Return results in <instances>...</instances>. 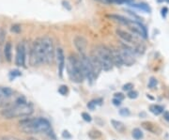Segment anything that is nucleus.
<instances>
[{"mask_svg": "<svg viewBox=\"0 0 169 140\" xmlns=\"http://www.w3.org/2000/svg\"><path fill=\"white\" fill-rule=\"evenodd\" d=\"M32 113L33 106L30 104H28L24 97L17 98L13 104L9 105L6 108H3L1 111V115L5 119H8L28 117Z\"/></svg>", "mask_w": 169, "mask_h": 140, "instance_id": "obj_1", "label": "nucleus"}, {"mask_svg": "<svg viewBox=\"0 0 169 140\" xmlns=\"http://www.w3.org/2000/svg\"><path fill=\"white\" fill-rule=\"evenodd\" d=\"M19 127L24 133L29 134H49L52 131L50 122L43 118L25 119L19 122Z\"/></svg>", "mask_w": 169, "mask_h": 140, "instance_id": "obj_2", "label": "nucleus"}, {"mask_svg": "<svg viewBox=\"0 0 169 140\" xmlns=\"http://www.w3.org/2000/svg\"><path fill=\"white\" fill-rule=\"evenodd\" d=\"M66 68L70 79L74 83H82L85 79V76L82 70V65L79 56L75 55L69 56L67 59Z\"/></svg>", "mask_w": 169, "mask_h": 140, "instance_id": "obj_3", "label": "nucleus"}, {"mask_svg": "<svg viewBox=\"0 0 169 140\" xmlns=\"http://www.w3.org/2000/svg\"><path fill=\"white\" fill-rule=\"evenodd\" d=\"M92 53L95 55V56L97 57V59L101 63V68H103V71H111L113 69L114 63H113V60H112V56H111L110 48H108L105 45L100 44V45H97L94 48Z\"/></svg>", "mask_w": 169, "mask_h": 140, "instance_id": "obj_4", "label": "nucleus"}, {"mask_svg": "<svg viewBox=\"0 0 169 140\" xmlns=\"http://www.w3.org/2000/svg\"><path fill=\"white\" fill-rule=\"evenodd\" d=\"M29 62L32 66H39L45 63L44 52L41 42V38H38L33 41L30 48V56Z\"/></svg>", "mask_w": 169, "mask_h": 140, "instance_id": "obj_5", "label": "nucleus"}, {"mask_svg": "<svg viewBox=\"0 0 169 140\" xmlns=\"http://www.w3.org/2000/svg\"><path fill=\"white\" fill-rule=\"evenodd\" d=\"M41 42L43 46V52H44L45 63L52 64L56 57V49L53 40L49 36H44L41 38Z\"/></svg>", "mask_w": 169, "mask_h": 140, "instance_id": "obj_6", "label": "nucleus"}, {"mask_svg": "<svg viewBox=\"0 0 169 140\" xmlns=\"http://www.w3.org/2000/svg\"><path fill=\"white\" fill-rule=\"evenodd\" d=\"M79 59L81 61L82 70H83L85 79L88 80L89 84H92L96 80V78H97V76H96L94 70L92 68V65L90 63L89 57L86 55H84V56H79Z\"/></svg>", "mask_w": 169, "mask_h": 140, "instance_id": "obj_7", "label": "nucleus"}, {"mask_svg": "<svg viewBox=\"0 0 169 140\" xmlns=\"http://www.w3.org/2000/svg\"><path fill=\"white\" fill-rule=\"evenodd\" d=\"M26 44L24 42H19L16 47L15 64L18 67H24L26 64Z\"/></svg>", "mask_w": 169, "mask_h": 140, "instance_id": "obj_8", "label": "nucleus"}, {"mask_svg": "<svg viewBox=\"0 0 169 140\" xmlns=\"http://www.w3.org/2000/svg\"><path fill=\"white\" fill-rule=\"evenodd\" d=\"M126 26L129 27L130 30H132L133 33L135 34H138L139 36H141L142 38L146 39L148 36V33H147V29L143 25H141L140 23L138 22H135L133 20H129L126 24Z\"/></svg>", "mask_w": 169, "mask_h": 140, "instance_id": "obj_9", "label": "nucleus"}, {"mask_svg": "<svg viewBox=\"0 0 169 140\" xmlns=\"http://www.w3.org/2000/svg\"><path fill=\"white\" fill-rule=\"evenodd\" d=\"M73 44L76 48V50L79 52L80 56L86 55V47H88V41L86 40L82 36L77 35L73 39Z\"/></svg>", "mask_w": 169, "mask_h": 140, "instance_id": "obj_10", "label": "nucleus"}, {"mask_svg": "<svg viewBox=\"0 0 169 140\" xmlns=\"http://www.w3.org/2000/svg\"><path fill=\"white\" fill-rule=\"evenodd\" d=\"M116 33L117 35L121 39L122 41H125V43L128 45H136L137 44V41H136V38H135L133 34L129 33L125 30L122 29H117L116 30Z\"/></svg>", "mask_w": 169, "mask_h": 140, "instance_id": "obj_11", "label": "nucleus"}, {"mask_svg": "<svg viewBox=\"0 0 169 140\" xmlns=\"http://www.w3.org/2000/svg\"><path fill=\"white\" fill-rule=\"evenodd\" d=\"M56 59L57 61V68H58L59 76H63V71L65 68V55L62 48H57L56 50Z\"/></svg>", "mask_w": 169, "mask_h": 140, "instance_id": "obj_12", "label": "nucleus"}, {"mask_svg": "<svg viewBox=\"0 0 169 140\" xmlns=\"http://www.w3.org/2000/svg\"><path fill=\"white\" fill-rule=\"evenodd\" d=\"M110 51H111V56H112L114 66L121 67L123 63H122V59H121V56H120L118 49V48H110Z\"/></svg>", "mask_w": 169, "mask_h": 140, "instance_id": "obj_13", "label": "nucleus"}, {"mask_svg": "<svg viewBox=\"0 0 169 140\" xmlns=\"http://www.w3.org/2000/svg\"><path fill=\"white\" fill-rule=\"evenodd\" d=\"M88 57H89L90 63H91V65H92V68H93V70H94L95 74H96V76L98 77L99 74H100V72L103 71L101 65V63L99 62V60L97 59V57L95 56V55L93 54V53H91V55H90Z\"/></svg>", "mask_w": 169, "mask_h": 140, "instance_id": "obj_14", "label": "nucleus"}, {"mask_svg": "<svg viewBox=\"0 0 169 140\" xmlns=\"http://www.w3.org/2000/svg\"><path fill=\"white\" fill-rule=\"evenodd\" d=\"M142 127L148 131L149 133H152L154 134H158L161 133V128L158 127L157 124H154L153 122H150V121H145L142 123Z\"/></svg>", "mask_w": 169, "mask_h": 140, "instance_id": "obj_15", "label": "nucleus"}, {"mask_svg": "<svg viewBox=\"0 0 169 140\" xmlns=\"http://www.w3.org/2000/svg\"><path fill=\"white\" fill-rule=\"evenodd\" d=\"M4 55H5V59L7 61L11 62V57H12V45L11 43L8 41L6 42V44L4 46Z\"/></svg>", "mask_w": 169, "mask_h": 140, "instance_id": "obj_16", "label": "nucleus"}, {"mask_svg": "<svg viewBox=\"0 0 169 140\" xmlns=\"http://www.w3.org/2000/svg\"><path fill=\"white\" fill-rule=\"evenodd\" d=\"M111 124H112L113 128L118 133H124L125 130H126V126L124 125V123L119 121V120L111 119Z\"/></svg>", "mask_w": 169, "mask_h": 140, "instance_id": "obj_17", "label": "nucleus"}, {"mask_svg": "<svg viewBox=\"0 0 169 140\" xmlns=\"http://www.w3.org/2000/svg\"><path fill=\"white\" fill-rule=\"evenodd\" d=\"M101 4L104 5H112V4H123V3H129L131 0H96Z\"/></svg>", "mask_w": 169, "mask_h": 140, "instance_id": "obj_18", "label": "nucleus"}, {"mask_svg": "<svg viewBox=\"0 0 169 140\" xmlns=\"http://www.w3.org/2000/svg\"><path fill=\"white\" fill-rule=\"evenodd\" d=\"M149 111H150L152 114L158 116V115L163 113V107L158 104H152L149 106Z\"/></svg>", "mask_w": 169, "mask_h": 140, "instance_id": "obj_19", "label": "nucleus"}, {"mask_svg": "<svg viewBox=\"0 0 169 140\" xmlns=\"http://www.w3.org/2000/svg\"><path fill=\"white\" fill-rule=\"evenodd\" d=\"M132 136H133V137L135 140H140V139H142L144 137V134H143L142 131L140 129H138V128H135V129L133 130Z\"/></svg>", "mask_w": 169, "mask_h": 140, "instance_id": "obj_20", "label": "nucleus"}, {"mask_svg": "<svg viewBox=\"0 0 169 140\" xmlns=\"http://www.w3.org/2000/svg\"><path fill=\"white\" fill-rule=\"evenodd\" d=\"M13 90L9 88H3L0 86V97L2 95H9V96H13Z\"/></svg>", "mask_w": 169, "mask_h": 140, "instance_id": "obj_21", "label": "nucleus"}, {"mask_svg": "<svg viewBox=\"0 0 169 140\" xmlns=\"http://www.w3.org/2000/svg\"><path fill=\"white\" fill-rule=\"evenodd\" d=\"M88 136L91 138V139H98V138H101V133L98 130H91L90 132H88Z\"/></svg>", "mask_w": 169, "mask_h": 140, "instance_id": "obj_22", "label": "nucleus"}, {"mask_svg": "<svg viewBox=\"0 0 169 140\" xmlns=\"http://www.w3.org/2000/svg\"><path fill=\"white\" fill-rule=\"evenodd\" d=\"M99 102H101V99H99V100H92L91 102H89L88 104V108H89L90 110H94L96 106H97L98 104H101V103H99Z\"/></svg>", "mask_w": 169, "mask_h": 140, "instance_id": "obj_23", "label": "nucleus"}, {"mask_svg": "<svg viewBox=\"0 0 169 140\" xmlns=\"http://www.w3.org/2000/svg\"><path fill=\"white\" fill-rule=\"evenodd\" d=\"M133 6L135 7V8H137V9H143V11H148V12L150 11V9H149V7L148 6L147 4H145V3L134 4V5H133Z\"/></svg>", "mask_w": 169, "mask_h": 140, "instance_id": "obj_24", "label": "nucleus"}, {"mask_svg": "<svg viewBox=\"0 0 169 140\" xmlns=\"http://www.w3.org/2000/svg\"><path fill=\"white\" fill-rule=\"evenodd\" d=\"M157 84H158V81L155 77H150V79H149V81H148V89H154V88H156Z\"/></svg>", "mask_w": 169, "mask_h": 140, "instance_id": "obj_25", "label": "nucleus"}, {"mask_svg": "<svg viewBox=\"0 0 169 140\" xmlns=\"http://www.w3.org/2000/svg\"><path fill=\"white\" fill-rule=\"evenodd\" d=\"M6 30L4 29L3 27H0V45L3 44L5 42V40H6Z\"/></svg>", "mask_w": 169, "mask_h": 140, "instance_id": "obj_26", "label": "nucleus"}, {"mask_svg": "<svg viewBox=\"0 0 169 140\" xmlns=\"http://www.w3.org/2000/svg\"><path fill=\"white\" fill-rule=\"evenodd\" d=\"M58 92H59V94L65 96V95H67V94H68V92H69V89H68V86H65V85H62V86H59V89H58Z\"/></svg>", "mask_w": 169, "mask_h": 140, "instance_id": "obj_27", "label": "nucleus"}, {"mask_svg": "<svg viewBox=\"0 0 169 140\" xmlns=\"http://www.w3.org/2000/svg\"><path fill=\"white\" fill-rule=\"evenodd\" d=\"M127 96L130 99H136L138 97V92H137V91H135V90H131V91H129V92H128Z\"/></svg>", "mask_w": 169, "mask_h": 140, "instance_id": "obj_28", "label": "nucleus"}, {"mask_svg": "<svg viewBox=\"0 0 169 140\" xmlns=\"http://www.w3.org/2000/svg\"><path fill=\"white\" fill-rule=\"evenodd\" d=\"M130 114H131V112H130L128 108H122L119 110V115L123 116V117H128V116H130Z\"/></svg>", "mask_w": 169, "mask_h": 140, "instance_id": "obj_29", "label": "nucleus"}, {"mask_svg": "<svg viewBox=\"0 0 169 140\" xmlns=\"http://www.w3.org/2000/svg\"><path fill=\"white\" fill-rule=\"evenodd\" d=\"M82 118H83L84 120L86 122H90L91 120H92V119H91V116L88 113H86V112L82 113Z\"/></svg>", "mask_w": 169, "mask_h": 140, "instance_id": "obj_30", "label": "nucleus"}, {"mask_svg": "<svg viewBox=\"0 0 169 140\" xmlns=\"http://www.w3.org/2000/svg\"><path fill=\"white\" fill-rule=\"evenodd\" d=\"M133 88V85L132 83H127L122 86V89L124 91H131Z\"/></svg>", "mask_w": 169, "mask_h": 140, "instance_id": "obj_31", "label": "nucleus"}, {"mask_svg": "<svg viewBox=\"0 0 169 140\" xmlns=\"http://www.w3.org/2000/svg\"><path fill=\"white\" fill-rule=\"evenodd\" d=\"M1 140H22V139L15 137V136H5L1 137Z\"/></svg>", "mask_w": 169, "mask_h": 140, "instance_id": "obj_32", "label": "nucleus"}, {"mask_svg": "<svg viewBox=\"0 0 169 140\" xmlns=\"http://www.w3.org/2000/svg\"><path fill=\"white\" fill-rule=\"evenodd\" d=\"M11 31L12 32H15V33H19L21 31V26L19 25H13L11 26Z\"/></svg>", "mask_w": 169, "mask_h": 140, "instance_id": "obj_33", "label": "nucleus"}, {"mask_svg": "<svg viewBox=\"0 0 169 140\" xmlns=\"http://www.w3.org/2000/svg\"><path fill=\"white\" fill-rule=\"evenodd\" d=\"M124 97L125 96L122 93H115V95H114V98L118 100V101H122L124 99Z\"/></svg>", "mask_w": 169, "mask_h": 140, "instance_id": "obj_34", "label": "nucleus"}, {"mask_svg": "<svg viewBox=\"0 0 169 140\" xmlns=\"http://www.w3.org/2000/svg\"><path fill=\"white\" fill-rule=\"evenodd\" d=\"M11 76H13V78L15 76H19V75H21V72L19 71H12L11 72Z\"/></svg>", "mask_w": 169, "mask_h": 140, "instance_id": "obj_35", "label": "nucleus"}, {"mask_svg": "<svg viewBox=\"0 0 169 140\" xmlns=\"http://www.w3.org/2000/svg\"><path fill=\"white\" fill-rule=\"evenodd\" d=\"M62 136H63L64 138H71V134H69V132H68V131H64L63 132V134H62Z\"/></svg>", "mask_w": 169, "mask_h": 140, "instance_id": "obj_36", "label": "nucleus"}, {"mask_svg": "<svg viewBox=\"0 0 169 140\" xmlns=\"http://www.w3.org/2000/svg\"><path fill=\"white\" fill-rule=\"evenodd\" d=\"M113 104H114V105H116V106H119L120 104H121V101H118V100H117V99H113Z\"/></svg>", "mask_w": 169, "mask_h": 140, "instance_id": "obj_37", "label": "nucleus"}, {"mask_svg": "<svg viewBox=\"0 0 169 140\" xmlns=\"http://www.w3.org/2000/svg\"><path fill=\"white\" fill-rule=\"evenodd\" d=\"M163 118H165V120L169 121V112H168V111H165V112H163Z\"/></svg>", "mask_w": 169, "mask_h": 140, "instance_id": "obj_38", "label": "nucleus"}, {"mask_svg": "<svg viewBox=\"0 0 169 140\" xmlns=\"http://www.w3.org/2000/svg\"><path fill=\"white\" fill-rule=\"evenodd\" d=\"M167 11H168V9H167V8H163V9H162V15H163V17H165Z\"/></svg>", "mask_w": 169, "mask_h": 140, "instance_id": "obj_39", "label": "nucleus"}, {"mask_svg": "<svg viewBox=\"0 0 169 140\" xmlns=\"http://www.w3.org/2000/svg\"><path fill=\"white\" fill-rule=\"evenodd\" d=\"M27 140H36V139H33V138H29V139H27Z\"/></svg>", "mask_w": 169, "mask_h": 140, "instance_id": "obj_40", "label": "nucleus"}]
</instances>
